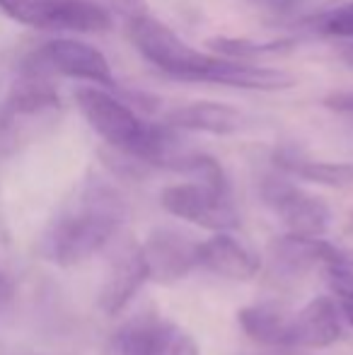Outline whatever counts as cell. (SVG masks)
Segmentation results:
<instances>
[{"instance_id":"obj_20","label":"cell","mask_w":353,"mask_h":355,"mask_svg":"<svg viewBox=\"0 0 353 355\" xmlns=\"http://www.w3.org/2000/svg\"><path fill=\"white\" fill-rule=\"evenodd\" d=\"M325 107L339 114H353V92H332L325 97Z\"/></svg>"},{"instance_id":"obj_12","label":"cell","mask_w":353,"mask_h":355,"mask_svg":"<svg viewBox=\"0 0 353 355\" xmlns=\"http://www.w3.org/2000/svg\"><path fill=\"white\" fill-rule=\"evenodd\" d=\"M341 338V314L329 297H315L291 314L288 348H327Z\"/></svg>"},{"instance_id":"obj_6","label":"cell","mask_w":353,"mask_h":355,"mask_svg":"<svg viewBox=\"0 0 353 355\" xmlns=\"http://www.w3.org/2000/svg\"><path fill=\"white\" fill-rule=\"evenodd\" d=\"M261 196L273 213L278 215L288 227V234H300V237H322L329 227V206L320 196L298 189L295 184L286 179L268 177L261 184Z\"/></svg>"},{"instance_id":"obj_7","label":"cell","mask_w":353,"mask_h":355,"mask_svg":"<svg viewBox=\"0 0 353 355\" xmlns=\"http://www.w3.org/2000/svg\"><path fill=\"white\" fill-rule=\"evenodd\" d=\"M148 278L155 283H175L198 266V242L172 227H157L141 244Z\"/></svg>"},{"instance_id":"obj_5","label":"cell","mask_w":353,"mask_h":355,"mask_svg":"<svg viewBox=\"0 0 353 355\" xmlns=\"http://www.w3.org/2000/svg\"><path fill=\"white\" fill-rule=\"evenodd\" d=\"M34 63L39 71H51L63 78L85 80L94 87H114V73L109 61L92 44L71 37L49 39L39 51H34Z\"/></svg>"},{"instance_id":"obj_14","label":"cell","mask_w":353,"mask_h":355,"mask_svg":"<svg viewBox=\"0 0 353 355\" xmlns=\"http://www.w3.org/2000/svg\"><path fill=\"white\" fill-rule=\"evenodd\" d=\"M237 322L252 341L271 348H288L291 314L283 312L276 304H255V307L240 309Z\"/></svg>"},{"instance_id":"obj_1","label":"cell","mask_w":353,"mask_h":355,"mask_svg":"<svg viewBox=\"0 0 353 355\" xmlns=\"http://www.w3.org/2000/svg\"><path fill=\"white\" fill-rule=\"evenodd\" d=\"M126 215V201L112 184L87 179L46 225L39 239V254L61 268L78 266L112 242Z\"/></svg>"},{"instance_id":"obj_8","label":"cell","mask_w":353,"mask_h":355,"mask_svg":"<svg viewBox=\"0 0 353 355\" xmlns=\"http://www.w3.org/2000/svg\"><path fill=\"white\" fill-rule=\"evenodd\" d=\"M268 257L273 266L288 276H302L312 268H336L346 266V259L334 244L322 237H300V234H283L268 244Z\"/></svg>"},{"instance_id":"obj_2","label":"cell","mask_w":353,"mask_h":355,"mask_svg":"<svg viewBox=\"0 0 353 355\" xmlns=\"http://www.w3.org/2000/svg\"><path fill=\"white\" fill-rule=\"evenodd\" d=\"M128 39L138 49L146 61H150L157 71L167 78L184 80V83H208L218 56L201 53L198 49L189 46L182 37H177L167 24L150 15H133L126 24Z\"/></svg>"},{"instance_id":"obj_21","label":"cell","mask_w":353,"mask_h":355,"mask_svg":"<svg viewBox=\"0 0 353 355\" xmlns=\"http://www.w3.org/2000/svg\"><path fill=\"white\" fill-rule=\"evenodd\" d=\"M167 355H198V346L189 334H177V338L172 341Z\"/></svg>"},{"instance_id":"obj_16","label":"cell","mask_w":353,"mask_h":355,"mask_svg":"<svg viewBox=\"0 0 353 355\" xmlns=\"http://www.w3.org/2000/svg\"><path fill=\"white\" fill-rule=\"evenodd\" d=\"M295 39H268V42H259V39H227L216 37L208 39V49L218 53L221 58H247V56H266V53H283L291 51L295 46Z\"/></svg>"},{"instance_id":"obj_15","label":"cell","mask_w":353,"mask_h":355,"mask_svg":"<svg viewBox=\"0 0 353 355\" xmlns=\"http://www.w3.org/2000/svg\"><path fill=\"white\" fill-rule=\"evenodd\" d=\"M276 164L283 172L298 179H305L322 187H349L353 184V164L344 162H320V159H305L293 153H278Z\"/></svg>"},{"instance_id":"obj_25","label":"cell","mask_w":353,"mask_h":355,"mask_svg":"<svg viewBox=\"0 0 353 355\" xmlns=\"http://www.w3.org/2000/svg\"><path fill=\"white\" fill-rule=\"evenodd\" d=\"M121 3H123V5H133V8H136V5L141 3V0H121Z\"/></svg>"},{"instance_id":"obj_11","label":"cell","mask_w":353,"mask_h":355,"mask_svg":"<svg viewBox=\"0 0 353 355\" xmlns=\"http://www.w3.org/2000/svg\"><path fill=\"white\" fill-rule=\"evenodd\" d=\"M172 131H201L213 136H232L247 126V116L242 109L223 102H189L172 109L162 119Z\"/></svg>"},{"instance_id":"obj_13","label":"cell","mask_w":353,"mask_h":355,"mask_svg":"<svg viewBox=\"0 0 353 355\" xmlns=\"http://www.w3.org/2000/svg\"><path fill=\"white\" fill-rule=\"evenodd\" d=\"M177 329L157 314H138L128 319L109 341V355H167Z\"/></svg>"},{"instance_id":"obj_3","label":"cell","mask_w":353,"mask_h":355,"mask_svg":"<svg viewBox=\"0 0 353 355\" xmlns=\"http://www.w3.org/2000/svg\"><path fill=\"white\" fill-rule=\"evenodd\" d=\"M15 22L46 32L99 34L112 29V15L94 0H0Z\"/></svg>"},{"instance_id":"obj_19","label":"cell","mask_w":353,"mask_h":355,"mask_svg":"<svg viewBox=\"0 0 353 355\" xmlns=\"http://www.w3.org/2000/svg\"><path fill=\"white\" fill-rule=\"evenodd\" d=\"M15 295H17V283H15L12 273H10L8 263H5L3 254H0V314L12 307Z\"/></svg>"},{"instance_id":"obj_17","label":"cell","mask_w":353,"mask_h":355,"mask_svg":"<svg viewBox=\"0 0 353 355\" xmlns=\"http://www.w3.org/2000/svg\"><path fill=\"white\" fill-rule=\"evenodd\" d=\"M315 29L332 39H353V0L322 12L315 19Z\"/></svg>"},{"instance_id":"obj_24","label":"cell","mask_w":353,"mask_h":355,"mask_svg":"<svg viewBox=\"0 0 353 355\" xmlns=\"http://www.w3.org/2000/svg\"><path fill=\"white\" fill-rule=\"evenodd\" d=\"M0 355H49V353H27V351H0Z\"/></svg>"},{"instance_id":"obj_23","label":"cell","mask_w":353,"mask_h":355,"mask_svg":"<svg viewBox=\"0 0 353 355\" xmlns=\"http://www.w3.org/2000/svg\"><path fill=\"white\" fill-rule=\"evenodd\" d=\"M341 312H344V317L353 324V302H341Z\"/></svg>"},{"instance_id":"obj_9","label":"cell","mask_w":353,"mask_h":355,"mask_svg":"<svg viewBox=\"0 0 353 355\" xmlns=\"http://www.w3.org/2000/svg\"><path fill=\"white\" fill-rule=\"evenodd\" d=\"M150 281L148 278V266L143 259L141 244L131 242L128 247H123L117 257L112 259V266L104 278L102 288L97 295V304L104 314L114 317L119 314L141 290V285Z\"/></svg>"},{"instance_id":"obj_4","label":"cell","mask_w":353,"mask_h":355,"mask_svg":"<svg viewBox=\"0 0 353 355\" xmlns=\"http://www.w3.org/2000/svg\"><path fill=\"white\" fill-rule=\"evenodd\" d=\"M160 203L170 215L213 232H227L240 225V215L230 196V187H211L203 182L172 184L160 193Z\"/></svg>"},{"instance_id":"obj_18","label":"cell","mask_w":353,"mask_h":355,"mask_svg":"<svg viewBox=\"0 0 353 355\" xmlns=\"http://www.w3.org/2000/svg\"><path fill=\"white\" fill-rule=\"evenodd\" d=\"M327 283L339 295L341 302H353V271L346 266L327 268Z\"/></svg>"},{"instance_id":"obj_10","label":"cell","mask_w":353,"mask_h":355,"mask_svg":"<svg viewBox=\"0 0 353 355\" xmlns=\"http://www.w3.org/2000/svg\"><path fill=\"white\" fill-rule=\"evenodd\" d=\"M198 266L230 281H250L259 273L261 259L255 249L227 232L198 242Z\"/></svg>"},{"instance_id":"obj_22","label":"cell","mask_w":353,"mask_h":355,"mask_svg":"<svg viewBox=\"0 0 353 355\" xmlns=\"http://www.w3.org/2000/svg\"><path fill=\"white\" fill-rule=\"evenodd\" d=\"M341 58H344L346 66H351V68H353V44H351V46H344V49H341Z\"/></svg>"}]
</instances>
